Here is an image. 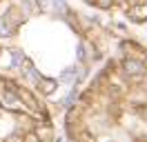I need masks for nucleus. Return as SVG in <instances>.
Wrapping results in <instances>:
<instances>
[{
	"label": "nucleus",
	"instance_id": "obj_1",
	"mask_svg": "<svg viewBox=\"0 0 147 142\" xmlns=\"http://www.w3.org/2000/svg\"><path fill=\"white\" fill-rule=\"evenodd\" d=\"M129 16H131V20H136V22L147 20V5H145V2H140L138 7H131V9H129Z\"/></svg>",
	"mask_w": 147,
	"mask_h": 142
},
{
	"label": "nucleus",
	"instance_id": "obj_2",
	"mask_svg": "<svg viewBox=\"0 0 147 142\" xmlns=\"http://www.w3.org/2000/svg\"><path fill=\"white\" fill-rule=\"evenodd\" d=\"M123 67H125V71H127V73H134V76H140V73L145 71V67H143L138 60H125V64H123Z\"/></svg>",
	"mask_w": 147,
	"mask_h": 142
},
{
	"label": "nucleus",
	"instance_id": "obj_3",
	"mask_svg": "<svg viewBox=\"0 0 147 142\" xmlns=\"http://www.w3.org/2000/svg\"><path fill=\"white\" fill-rule=\"evenodd\" d=\"M51 135H54V133H51L49 127H42V129H38V131H36V138L40 142H49V140H51Z\"/></svg>",
	"mask_w": 147,
	"mask_h": 142
},
{
	"label": "nucleus",
	"instance_id": "obj_4",
	"mask_svg": "<svg viewBox=\"0 0 147 142\" xmlns=\"http://www.w3.org/2000/svg\"><path fill=\"white\" fill-rule=\"evenodd\" d=\"M16 93H18V98H22V100H25V102H27L29 107H34V109H36V100H34V96H31V93H27V91H22V89H20V91H16Z\"/></svg>",
	"mask_w": 147,
	"mask_h": 142
},
{
	"label": "nucleus",
	"instance_id": "obj_5",
	"mask_svg": "<svg viewBox=\"0 0 147 142\" xmlns=\"http://www.w3.org/2000/svg\"><path fill=\"white\" fill-rule=\"evenodd\" d=\"M13 33V29H11L9 25H5L2 20H0V36H11Z\"/></svg>",
	"mask_w": 147,
	"mask_h": 142
},
{
	"label": "nucleus",
	"instance_id": "obj_6",
	"mask_svg": "<svg viewBox=\"0 0 147 142\" xmlns=\"http://www.w3.org/2000/svg\"><path fill=\"white\" fill-rule=\"evenodd\" d=\"M42 87H45V91L49 93V91L56 87V82H54V80H42Z\"/></svg>",
	"mask_w": 147,
	"mask_h": 142
}]
</instances>
